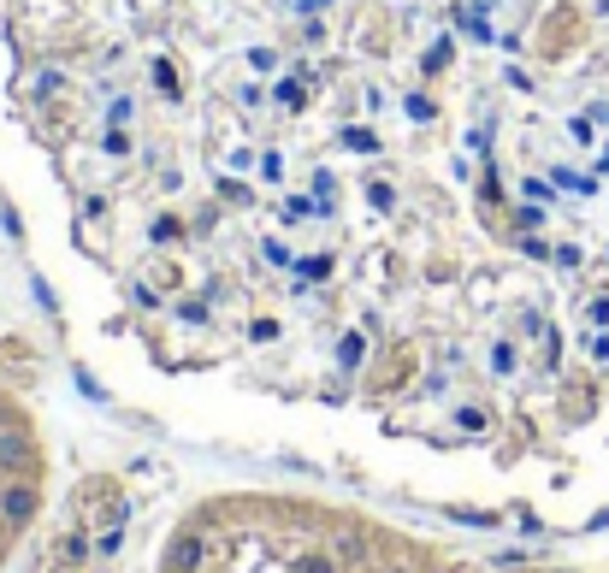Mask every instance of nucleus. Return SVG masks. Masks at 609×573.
Here are the masks:
<instances>
[{
	"instance_id": "f257e3e1",
	"label": "nucleus",
	"mask_w": 609,
	"mask_h": 573,
	"mask_svg": "<svg viewBox=\"0 0 609 573\" xmlns=\"http://www.w3.org/2000/svg\"><path fill=\"white\" fill-rule=\"evenodd\" d=\"M154 573H609V562H474L403 520L314 491H213L172 520Z\"/></svg>"
},
{
	"instance_id": "f03ea898",
	"label": "nucleus",
	"mask_w": 609,
	"mask_h": 573,
	"mask_svg": "<svg viewBox=\"0 0 609 573\" xmlns=\"http://www.w3.org/2000/svg\"><path fill=\"white\" fill-rule=\"evenodd\" d=\"M54 503V444L36 402L0 373V573L36 538Z\"/></svg>"
}]
</instances>
